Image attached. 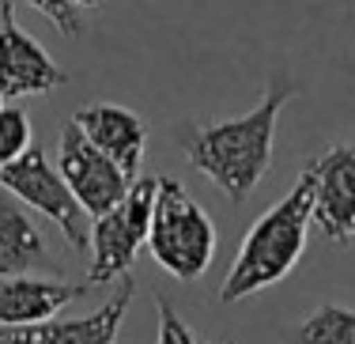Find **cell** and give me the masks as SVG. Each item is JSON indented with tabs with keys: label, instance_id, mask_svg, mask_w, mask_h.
<instances>
[{
	"label": "cell",
	"instance_id": "3",
	"mask_svg": "<svg viewBox=\"0 0 355 344\" xmlns=\"http://www.w3.org/2000/svg\"><path fill=\"white\" fill-rule=\"evenodd\" d=\"M148 254L174 280H200L216 257V223L178 178H159Z\"/></svg>",
	"mask_w": 355,
	"mask_h": 344
},
{
	"label": "cell",
	"instance_id": "17",
	"mask_svg": "<svg viewBox=\"0 0 355 344\" xmlns=\"http://www.w3.org/2000/svg\"><path fill=\"white\" fill-rule=\"evenodd\" d=\"M72 4H76V8H103L106 0H72Z\"/></svg>",
	"mask_w": 355,
	"mask_h": 344
},
{
	"label": "cell",
	"instance_id": "9",
	"mask_svg": "<svg viewBox=\"0 0 355 344\" xmlns=\"http://www.w3.org/2000/svg\"><path fill=\"white\" fill-rule=\"evenodd\" d=\"M137 284L132 276H121L117 295L106 299L87 318H49L38 325H0V344H117L121 322L132 307Z\"/></svg>",
	"mask_w": 355,
	"mask_h": 344
},
{
	"label": "cell",
	"instance_id": "18",
	"mask_svg": "<svg viewBox=\"0 0 355 344\" xmlns=\"http://www.w3.org/2000/svg\"><path fill=\"white\" fill-rule=\"evenodd\" d=\"M0 106H4V95H0Z\"/></svg>",
	"mask_w": 355,
	"mask_h": 344
},
{
	"label": "cell",
	"instance_id": "12",
	"mask_svg": "<svg viewBox=\"0 0 355 344\" xmlns=\"http://www.w3.org/2000/svg\"><path fill=\"white\" fill-rule=\"evenodd\" d=\"M46 265L49 250L35 220H31L27 205L12 189L0 186V276H19Z\"/></svg>",
	"mask_w": 355,
	"mask_h": 344
},
{
	"label": "cell",
	"instance_id": "4",
	"mask_svg": "<svg viewBox=\"0 0 355 344\" xmlns=\"http://www.w3.org/2000/svg\"><path fill=\"white\" fill-rule=\"evenodd\" d=\"M159 178H132L129 193L117 200L110 212L91 220V268L87 284H117L137 265L151 227V208H155Z\"/></svg>",
	"mask_w": 355,
	"mask_h": 344
},
{
	"label": "cell",
	"instance_id": "10",
	"mask_svg": "<svg viewBox=\"0 0 355 344\" xmlns=\"http://www.w3.org/2000/svg\"><path fill=\"white\" fill-rule=\"evenodd\" d=\"M72 121L80 125L83 137L95 148H103L129 178L140 174L144 152H148V121H144L137 110L117 106V103H91V106H83V110H76Z\"/></svg>",
	"mask_w": 355,
	"mask_h": 344
},
{
	"label": "cell",
	"instance_id": "15",
	"mask_svg": "<svg viewBox=\"0 0 355 344\" xmlns=\"http://www.w3.org/2000/svg\"><path fill=\"white\" fill-rule=\"evenodd\" d=\"M155 303H159V341L155 344H212V341H200L189 329V322L178 314L166 295H155ZM216 344H239V341H216Z\"/></svg>",
	"mask_w": 355,
	"mask_h": 344
},
{
	"label": "cell",
	"instance_id": "8",
	"mask_svg": "<svg viewBox=\"0 0 355 344\" xmlns=\"http://www.w3.org/2000/svg\"><path fill=\"white\" fill-rule=\"evenodd\" d=\"M314 174V227L336 246L355 239V144H336L310 159Z\"/></svg>",
	"mask_w": 355,
	"mask_h": 344
},
{
	"label": "cell",
	"instance_id": "16",
	"mask_svg": "<svg viewBox=\"0 0 355 344\" xmlns=\"http://www.w3.org/2000/svg\"><path fill=\"white\" fill-rule=\"evenodd\" d=\"M23 4H31L35 12H42L64 38H80V31H83V8H76L72 0H23Z\"/></svg>",
	"mask_w": 355,
	"mask_h": 344
},
{
	"label": "cell",
	"instance_id": "1",
	"mask_svg": "<svg viewBox=\"0 0 355 344\" xmlns=\"http://www.w3.org/2000/svg\"><path fill=\"white\" fill-rule=\"evenodd\" d=\"M291 95H295V83L276 76L250 114L182 125L178 148L185 152L193 171L223 189V197L231 205H242L265 182L268 166H272L276 125H280V114Z\"/></svg>",
	"mask_w": 355,
	"mask_h": 344
},
{
	"label": "cell",
	"instance_id": "5",
	"mask_svg": "<svg viewBox=\"0 0 355 344\" xmlns=\"http://www.w3.org/2000/svg\"><path fill=\"white\" fill-rule=\"evenodd\" d=\"M0 186L12 189L27 208H35V212L46 216V220H53L57 231L64 234V242H69L76 254H87L91 250L87 212H83V205L69 189L64 174L49 163L42 148L31 144L19 159H12L8 166H0Z\"/></svg>",
	"mask_w": 355,
	"mask_h": 344
},
{
	"label": "cell",
	"instance_id": "6",
	"mask_svg": "<svg viewBox=\"0 0 355 344\" xmlns=\"http://www.w3.org/2000/svg\"><path fill=\"white\" fill-rule=\"evenodd\" d=\"M57 171L64 174L69 189L76 193V200L83 205V212L95 220V216L110 212L117 200L129 193L132 178L121 171V166L110 159L103 148H95L83 129L76 121L64 125L61 132V148H57Z\"/></svg>",
	"mask_w": 355,
	"mask_h": 344
},
{
	"label": "cell",
	"instance_id": "2",
	"mask_svg": "<svg viewBox=\"0 0 355 344\" xmlns=\"http://www.w3.org/2000/svg\"><path fill=\"white\" fill-rule=\"evenodd\" d=\"M310 223H314V174H310V166H302L287 197L276 200L268 212H261L246 231L231 261V273L219 288V303H239L253 291L280 284L306 250Z\"/></svg>",
	"mask_w": 355,
	"mask_h": 344
},
{
	"label": "cell",
	"instance_id": "7",
	"mask_svg": "<svg viewBox=\"0 0 355 344\" xmlns=\"http://www.w3.org/2000/svg\"><path fill=\"white\" fill-rule=\"evenodd\" d=\"M69 72L38 46L15 19L12 0H0V95L4 98H31L64 87Z\"/></svg>",
	"mask_w": 355,
	"mask_h": 344
},
{
	"label": "cell",
	"instance_id": "14",
	"mask_svg": "<svg viewBox=\"0 0 355 344\" xmlns=\"http://www.w3.org/2000/svg\"><path fill=\"white\" fill-rule=\"evenodd\" d=\"M31 148V117L23 106L8 103L0 106V166L19 159Z\"/></svg>",
	"mask_w": 355,
	"mask_h": 344
},
{
	"label": "cell",
	"instance_id": "11",
	"mask_svg": "<svg viewBox=\"0 0 355 344\" xmlns=\"http://www.w3.org/2000/svg\"><path fill=\"white\" fill-rule=\"evenodd\" d=\"M91 284L42 280V276H0V325H38L57 318L69 303L87 295Z\"/></svg>",
	"mask_w": 355,
	"mask_h": 344
},
{
	"label": "cell",
	"instance_id": "13",
	"mask_svg": "<svg viewBox=\"0 0 355 344\" xmlns=\"http://www.w3.org/2000/svg\"><path fill=\"white\" fill-rule=\"evenodd\" d=\"M287 344H355V310L340 303H321L306 314Z\"/></svg>",
	"mask_w": 355,
	"mask_h": 344
}]
</instances>
